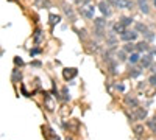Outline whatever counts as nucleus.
<instances>
[{"label": "nucleus", "mask_w": 156, "mask_h": 140, "mask_svg": "<svg viewBox=\"0 0 156 140\" xmlns=\"http://www.w3.org/2000/svg\"><path fill=\"white\" fill-rule=\"evenodd\" d=\"M75 75H77V70H75V69H66V70H64V78H66V80L73 78Z\"/></svg>", "instance_id": "423d86ee"}, {"label": "nucleus", "mask_w": 156, "mask_h": 140, "mask_svg": "<svg viewBox=\"0 0 156 140\" xmlns=\"http://www.w3.org/2000/svg\"><path fill=\"white\" fill-rule=\"evenodd\" d=\"M81 11H83V14L86 17H94V8L92 6H84V8H81Z\"/></svg>", "instance_id": "39448f33"}, {"label": "nucleus", "mask_w": 156, "mask_h": 140, "mask_svg": "<svg viewBox=\"0 0 156 140\" xmlns=\"http://www.w3.org/2000/svg\"><path fill=\"white\" fill-rule=\"evenodd\" d=\"M150 84H152V86H156V75L150 76Z\"/></svg>", "instance_id": "4468645a"}, {"label": "nucleus", "mask_w": 156, "mask_h": 140, "mask_svg": "<svg viewBox=\"0 0 156 140\" xmlns=\"http://www.w3.org/2000/svg\"><path fill=\"white\" fill-rule=\"evenodd\" d=\"M114 31H116V33H125L126 30H125V25L123 24H122V22H119V24H116V25H114Z\"/></svg>", "instance_id": "0eeeda50"}, {"label": "nucleus", "mask_w": 156, "mask_h": 140, "mask_svg": "<svg viewBox=\"0 0 156 140\" xmlns=\"http://www.w3.org/2000/svg\"><path fill=\"white\" fill-rule=\"evenodd\" d=\"M98 8H100V11L103 13V14H106V16H109V6H108V3L106 2H100L98 3Z\"/></svg>", "instance_id": "7ed1b4c3"}, {"label": "nucleus", "mask_w": 156, "mask_h": 140, "mask_svg": "<svg viewBox=\"0 0 156 140\" xmlns=\"http://www.w3.org/2000/svg\"><path fill=\"white\" fill-rule=\"evenodd\" d=\"M14 61H16V64H24V61H22V59H19V58H16Z\"/></svg>", "instance_id": "dca6fc26"}, {"label": "nucleus", "mask_w": 156, "mask_h": 140, "mask_svg": "<svg viewBox=\"0 0 156 140\" xmlns=\"http://www.w3.org/2000/svg\"><path fill=\"white\" fill-rule=\"evenodd\" d=\"M109 2L117 6V8H123V10H131L133 6V2H130V0H109Z\"/></svg>", "instance_id": "f257e3e1"}, {"label": "nucleus", "mask_w": 156, "mask_h": 140, "mask_svg": "<svg viewBox=\"0 0 156 140\" xmlns=\"http://www.w3.org/2000/svg\"><path fill=\"white\" fill-rule=\"evenodd\" d=\"M125 50H126V52H133V45H131V44H130V45H126V47H125Z\"/></svg>", "instance_id": "2eb2a0df"}, {"label": "nucleus", "mask_w": 156, "mask_h": 140, "mask_svg": "<svg viewBox=\"0 0 156 140\" xmlns=\"http://www.w3.org/2000/svg\"><path fill=\"white\" fill-rule=\"evenodd\" d=\"M120 38H122V41H126V42H130V41H134L138 38V33L136 31H125V33H122L120 34Z\"/></svg>", "instance_id": "f03ea898"}, {"label": "nucleus", "mask_w": 156, "mask_h": 140, "mask_svg": "<svg viewBox=\"0 0 156 140\" xmlns=\"http://www.w3.org/2000/svg\"><path fill=\"white\" fill-rule=\"evenodd\" d=\"M142 64H144V67H148L152 64V58L150 56H144V58H142Z\"/></svg>", "instance_id": "1a4fd4ad"}, {"label": "nucleus", "mask_w": 156, "mask_h": 140, "mask_svg": "<svg viewBox=\"0 0 156 140\" xmlns=\"http://www.w3.org/2000/svg\"><path fill=\"white\" fill-rule=\"evenodd\" d=\"M120 22L126 27V25H131V24H133V19H131V17H123V19L120 20Z\"/></svg>", "instance_id": "9d476101"}, {"label": "nucleus", "mask_w": 156, "mask_h": 140, "mask_svg": "<svg viewBox=\"0 0 156 140\" xmlns=\"http://www.w3.org/2000/svg\"><path fill=\"white\" fill-rule=\"evenodd\" d=\"M155 6H156V0H155Z\"/></svg>", "instance_id": "f3484780"}, {"label": "nucleus", "mask_w": 156, "mask_h": 140, "mask_svg": "<svg viewBox=\"0 0 156 140\" xmlns=\"http://www.w3.org/2000/svg\"><path fill=\"white\" fill-rule=\"evenodd\" d=\"M148 126L152 128V131H156V117L153 118V120H150V122H148Z\"/></svg>", "instance_id": "9b49d317"}, {"label": "nucleus", "mask_w": 156, "mask_h": 140, "mask_svg": "<svg viewBox=\"0 0 156 140\" xmlns=\"http://www.w3.org/2000/svg\"><path fill=\"white\" fill-rule=\"evenodd\" d=\"M138 61H139V55L138 53H131L130 55V62H131V64H136Z\"/></svg>", "instance_id": "6e6552de"}, {"label": "nucleus", "mask_w": 156, "mask_h": 140, "mask_svg": "<svg viewBox=\"0 0 156 140\" xmlns=\"http://www.w3.org/2000/svg\"><path fill=\"white\" fill-rule=\"evenodd\" d=\"M138 48H139V50H147L148 47H147V44H145V42H140V44L138 45Z\"/></svg>", "instance_id": "ddd939ff"}, {"label": "nucleus", "mask_w": 156, "mask_h": 140, "mask_svg": "<svg viewBox=\"0 0 156 140\" xmlns=\"http://www.w3.org/2000/svg\"><path fill=\"white\" fill-rule=\"evenodd\" d=\"M139 8H140V11L144 13V14H148V13H150V10H148V3H147V0H139Z\"/></svg>", "instance_id": "20e7f679"}, {"label": "nucleus", "mask_w": 156, "mask_h": 140, "mask_svg": "<svg viewBox=\"0 0 156 140\" xmlns=\"http://www.w3.org/2000/svg\"><path fill=\"white\" fill-rule=\"evenodd\" d=\"M50 22H52V25H55V24H58L59 22V16H50Z\"/></svg>", "instance_id": "f8f14e48"}]
</instances>
